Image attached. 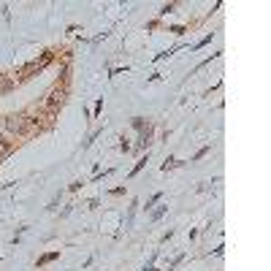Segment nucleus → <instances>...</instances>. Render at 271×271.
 I'll return each mask as SVG.
<instances>
[{
	"label": "nucleus",
	"mask_w": 271,
	"mask_h": 271,
	"mask_svg": "<svg viewBox=\"0 0 271 271\" xmlns=\"http://www.w3.org/2000/svg\"><path fill=\"white\" fill-rule=\"evenodd\" d=\"M49 62H52V54L46 52L41 60H33V62H30V65H25V68H22V71H19V76H22V79H30L33 74H38V71H44L46 65H49Z\"/></svg>",
	"instance_id": "nucleus-1"
},
{
	"label": "nucleus",
	"mask_w": 271,
	"mask_h": 271,
	"mask_svg": "<svg viewBox=\"0 0 271 271\" xmlns=\"http://www.w3.org/2000/svg\"><path fill=\"white\" fill-rule=\"evenodd\" d=\"M3 127H6L9 133H22V130L27 127V117H25V114H11V117H6Z\"/></svg>",
	"instance_id": "nucleus-2"
},
{
	"label": "nucleus",
	"mask_w": 271,
	"mask_h": 271,
	"mask_svg": "<svg viewBox=\"0 0 271 271\" xmlns=\"http://www.w3.org/2000/svg\"><path fill=\"white\" fill-rule=\"evenodd\" d=\"M62 100H65V90H62V87H54V90L46 95V106H49L52 111L57 106H62Z\"/></svg>",
	"instance_id": "nucleus-3"
},
{
	"label": "nucleus",
	"mask_w": 271,
	"mask_h": 271,
	"mask_svg": "<svg viewBox=\"0 0 271 271\" xmlns=\"http://www.w3.org/2000/svg\"><path fill=\"white\" fill-rule=\"evenodd\" d=\"M11 87H14V79H11V76H6V74H0V95L9 92Z\"/></svg>",
	"instance_id": "nucleus-4"
},
{
	"label": "nucleus",
	"mask_w": 271,
	"mask_h": 271,
	"mask_svg": "<svg viewBox=\"0 0 271 271\" xmlns=\"http://www.w3.org/2000/svg\"><path fill=\"white\" fill-rule=\"evenodd\" d=\"M147 160H149V155H147V157H141V160H139V163H136V168L130 171V177H136V174H139L141 168H144V165H147Z\"/></svg>",
	"instance_id": "nucleus-5"
},
{
	"label": "nucleus",
	"mask_w": 271,
	"mask_h": 271,
	"mask_svg": "<svg viewBox=\"0 0 271 271\" xmlns=\"http://www.w3.org/2000/svg\"><path fill=\"white\" fill-rule=\"evenodd\" d=\"M54 258H60V255H57V252H49V255H44V258L38 260V266H44V263H52Z\"/></svg>",
	"instance_id": "nucleus-6"
},
{
	"label": "nucleus",
	"mask_w": 271,
	"mask_h": 271,
	"mask_svg": "<svg viewBox=\"0 0 271 271\" xmlns=\"http://www.w3.org/2000/svg\"><path fill=\"white\" fill-rule=\"evenodd\" d=\"M136 130H144V117H133V122H130Z\"/></svg>",
	"instance_id": "nucleus-7"
},
{
	"label": "nucleus",
	"mask_w": 271,
	"mask_h": 271,
	"mask_svg": "<svg viewBox=\"0 0 271 271\" xmlns=\"http://www.w3.org/2000/svg\"><path fill=\"white\" fill-rule=\"evenodd\" d=\"M177 165H182V163H179V160H171V157H168V160L163 163V171H168V168H177Z\"/></svg>",
	"instance_id": "nucleus-8"
},
{
	"label": "nucleus",
	"mask_w": 271,
	"mask_h": 271,
	"mask_svg": "<svg viewBox=\"0 0 271 271\" xmlns=\"http://www.w3.org/2000/svg\"><path fill=\"white\" fill-rule=\"evenodd\" d=\"M9 141H3V139H0V157H3V155H9Z\"/></svg>",
	"instance_id": "nucleus-9"
},
{
	"label": "nucleus",
	"mask_w": 271,
	"mask_h": 271,
	"mask_svg": "<svg viewBox=\"0 0 271 271\" xmlns=\"http://www.w3.org/2000/svg\"><path fill=\"white\" fill-rule=\"evenodd\" d=\"M160 198H163V193H155L152 198H149V201H147V209H149V206H155L157 201H160Z\"/></svg>",
	"instance_id": "nucleus-10"
},
{
	"label": "nucleus",
	"mask_w": 271,
	"mask_h": 271,
	"mask_svg": "<svg viewBox=\"0 0 271 271\" xmlns=\"http://www.w3.org/2000/svg\"><path fill=\"white\" fill-rule=\"evenodd\" d=\"M165 214V206H160V209H155V214H152V220H160Z\"/></svg>",
	"instance_id": "nucleus-11"
},
{
	"label": "nucleus",
	"mask_w": 271,
	"mask_h": 271,
	"mask_svg": "<svg viewBox=\"0 0 271 271\" xmlns=\"http://www.w3.org/2000/svg\"><path fill=\"white\" fill-rule=\"evenodd\" d=\"M174 11V3H168V6H163V11H160V17H165V14H171Z\"/></svg>",
	"instance_id": "nucleus-12"
},
{
	"label": "nucleus",
	"mask_w": 271,
	"mask_h": 271,
	"mask_svg": "<svg viewBox=\"0 0 271 271\" xmlns=\"http://www.w3.org/2000/svg\"><path fill=\"white\" fill-rule=\"evenodd\" d=\"M100 111H103V98H100L98 103H95V117H98V114H100Z\"/></svg>",
	"instance_id": "nucleus-13"
},
{
	"label": "nucleus",
	"mask_w": 271,
	"mask_h": 271,
	"mask_svg": "<svg viewBox=\"0 0 271 271\" xmlns=\"http://www.w3.org/2000/svg\"><path fill=\"white\" fill-rule=\"evenodd\" d=\"M209 41H212V36H206V38H201V41H198V44H195V49H198V46H206V44H209Z\"/></svg>",
	"instance_id": "nucleus-14"
},
{
	"label": "nucleus",
	"mask_w": 271,
	"mask_h": 271,
	"mask_svg": "<svg viewBox=\"0 0 271 271\" xmlns=\"http://www.w3.org/2000/svg\"><path fill=\"white\" fill-rule=\"evenodd\" d=\"M144 271H157V268H152V266H147V268H144Z\"/></svg>",
	"instance_id": "nucleus-15"
}]
</instances>
